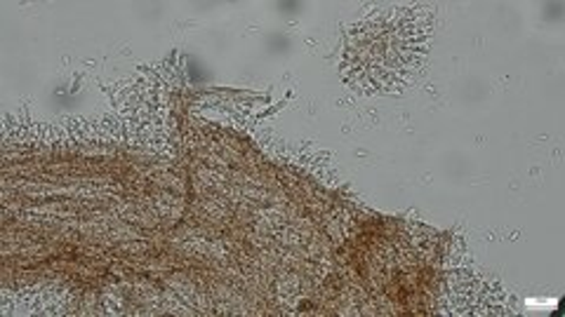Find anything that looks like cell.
I'll use <instances>...</instances> for the list:
<instances>
[{"mask_svg": "<svg viewBox=\"0 0 565 317\" xmlns=\"http://www.w3.org/2000/svg\"><path fill=\"white\" fill-rule=\"evenodd\" d=\"M377 17V14H375ZM380 24H370V26H361V31L370 33V41L359 39V43H353L349 47V55L367 57L365 68H377V90L382 87H394L396 76L394 70H408L413 66H417V33H415V24H408L396 31V26L384 24V14L377 17Z\"/></svg>", "mask_w": 565, "mask_h": 317, "instance_id": "obj_1", "label": "cell"}]
</instances>
